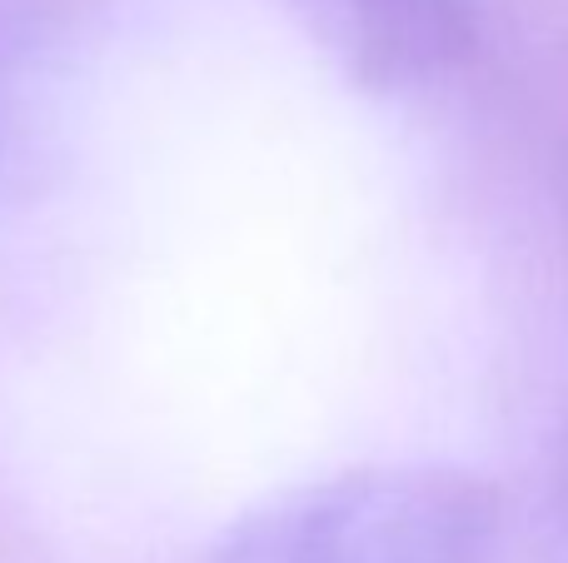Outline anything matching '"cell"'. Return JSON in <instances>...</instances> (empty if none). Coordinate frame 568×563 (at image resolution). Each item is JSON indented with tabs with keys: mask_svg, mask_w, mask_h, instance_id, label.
<instances>
[{
	"mask_svg": "<svg viewBox=\"0 0 568 563\" xmlns=\"http://www.w3.org/2000/svg\"><path fill=\"white\" fill-rule=\"evenodd\" d=\"M294 16L329 65L374 100L444 90L484 45V0H294Z\"/></svg>",
	"mask_w": 568,
	"mask_h": 563,
	"instance_id": "2",
	"label": "cell"
},
{
	"mask_svg": "<svg viewBox=\"0 0 568 563\" xmlns=\"http://www.w3.org/2000/svg\"><path fill=\"white\" fill-rule=\"evenodd\" d=\"M190 563H504V499L464 464H359L245 509Z\"/></svg>",
	"mask_w": 568,
	"mask_h": 563,
	"instance_id": "1",
	"label": "cell"
},
{
	"mask_svg": "<svg viewBox=\"0 0 568 563\" xmlns=\"http://www.w3.org/2000/svg\"><path fill=\"white\" fill-rule=\"evenodd\" d=\"M80 35V0H0V199L20 195L55 145Z\"/></svg>",
	"mask_w": 568,
	"mask_h": 563,
	"instance_id": "3",
	"label": "cell"
},
{
	"mask_svg": "<svg viewBox=\"0 0 568 563\" xmlns=\"http://www.w3.org/2000/svg\"><path fill=\"white\" fill-rule=\"evenodd\" d=\"M554 479H559V524H564V544H568V414L559 429V464H554Z\"/></svg>",
	"mask_w": 568,
	"mask_h": 563,
	"instance_id": "4",
	"label": "cell"
}]
</instances>
